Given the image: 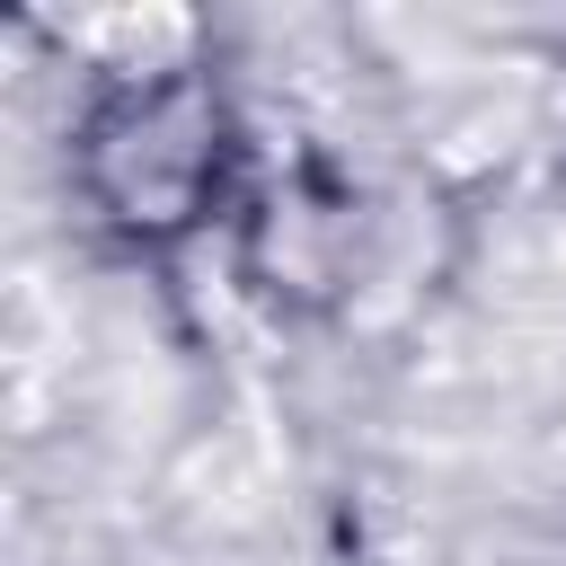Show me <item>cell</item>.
Listing matches in <instances>:
<instances>
[{"instance_id":"cell-1","label":"cell","mask_w":566,"mask_h":566,"mask_svg":"<svg viewBox=\"0 0 566 566\" xmlns=\"http://www.w3.org/2000/svg\"><path fill=\"white\" fill-rule=\"evenodd\" d=\"M80 186L124 239L142 248L186 239L230 186V115L212 80L203 71L115 80L80 124Z\"/></svg>"},{"instance_id":"cell-2","label":"cell","mask_w":566,"mask_h":566,"mask_svg":"<svg viewBox=\"0 0 566 566\" xmlns=\"http://www.w3.org/2000/svg\"><path fill=\"white\" fill-rule=\"evenodd\" d=\"M248 256H256V274H265L274 292H283V283H301V292L336 283V265H345V203L318 195V186H274V195L256 203Z\"/></svg>"}]
</instances>
